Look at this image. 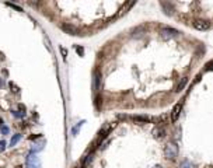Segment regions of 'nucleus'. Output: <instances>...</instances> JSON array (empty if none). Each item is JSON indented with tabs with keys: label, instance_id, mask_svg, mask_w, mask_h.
Listing matches in <instances>:
<instances>
[{
	"label": "nucleus",
	"instance_id": "nucleus-1",
	"mask_svg": "<svg viewBox=\"0 0 213 168\" xmlns=\"http://www.w3.org/2000/svg\"><path fill=\"white\" fill-rule=\"evenodd\" d=\"M177 156H178V146H177V143L174 142L167 143L164 147V157L167 160H175Z\"/></svg>",
	"mask_w": 213,
	"mask_h": 168
},
{
	"label": "nucleus",
	"instance_id": "nucleus-2",
	"mask_svg": "<svg viewBox=\"0 0 213 168\" xmlns=\"http://www.w3.org/2000/svg\"><path fill=\"white\" fill-rule=\"evenodd\" d=\"M25 167L27 168H42V162L36 154L30 153L25 157Z\"/></svg>",
	"mask_w": 213,
	"mask_h": 168
},
{
	"label": "nucleus",
	"instance_id": "nucleus-3",
	"mask_svg": "<svg viewBox=\"0 0 213 168\" xmlns=\"http://www.w3.org/2000/svg\"><path fill=\"white\" fill-rule=\"evenodd\" d=\"M178 31L177 30H174V28H168V27H165V28H163L161 31H160V38L163 39V41H170V39H173V38H175L177 35H178Z\"/></svg>",
	"mask_w": 213,
	"mask_h": 168
},
{
	"label": "nucleus",
	"instance_id": "nucleus-4",
	"mask_svg": "<svg viewBox=\"0 0 213 168\" xmlns=\"http://www.w3.org/2000/svg\"><path fill=\"white\" fill-rule=\"evenodd\" d=\"M193 27L198 31H207L210 30V21L209 20H195L193 21Z\"/></svg>",
	"mask_w": 213,
	"mask_h": 168
},
{
	"label": "nucleus",
	"instance_id": "nucleus-5",
	"mask_svg": "<svg viewBox=\"0 0 213 168\" xmlns=\"http://www.w3.org/2000/svg\"><path fill=\"white\" fill-rule=\"evenodd\" d=\"M60 28L66 34H69V35H78V34H80V30H78L76 25H73V24H66V22H64V24L60 25Z\"/></svg>",
	"mask_w": 213,
	"mask_h": 168
},
{
	"label": "nucleus",
	"instance_id": "nucleus-6",
	"mask_svg": "<svg viewBox=\"0 0 213 168\" xmlns=\"http://www.w3.org/2000/svg\"><path fill=\"white\" fill-rule=\"evenodd\" d=\"M182 106H184V102H178V104L174 105L173 111H171V120H173V122H175V120L179 118V114H181V111H182Z\"/></svg>",
	"mask_w": 213,
	"mask_h": 168
},
{
	"label": "nucleus",
	"instance_id": "nucleus-7",
	"mask_svg": "<svg viewBox=\"0 0 213 168\" xmlns=\"http://www.w3.org/2000/svg\"><path fill=\"white\" fill-rule=\"evenodd\" d=\"M130 119L136 123H146V122L153 120V118L149 116V115H135V116H130Z\"/></svg>",
	"mask_w": 213,
	"mask_h": 168
},
{
	"label": "nucleus",
	"instance_id": "nucleus-8",
	"mask_svg": "<svg viewBox=\"0 0 213 168\" xmlns=\"http://www.w3.org/2000/svg\"><path fill=\"white\" fill-rule=\"evenodd\" d=\"M101 87V73L100 70H94V80H92V88L98 90Z\"/></svg>",
	"mask_w": 213,
	"mask_h": 168
},
{
	"label": "nucleus",
	"instance_id": "nucleus-9",
	"mask_svg": "<svg viewBox=\"0 0 213 168\" xmlns=\"http://www.w3.org/2000/svg\"><path fill=\"white\" fill-rule=\"evenodd\" d=\"M44 146H45V140H42V142H39V143H34L32 147H31V153L32 154L39 153V151L44 148Z\"/></svg>",
	"mask_w": 213,
	"mask_h": 168
},
{
	"label": "nucleus",
	"instance_id": "nucleus-10",
	"mask_svg": "<svg viewBox=\"0 0 213 168\" xmlns=\"http://www.w3.org/2000/svg\"><path fill=\"white\" fill-rule=\"evenodd\" d=\"M84 123H86V120H80V122H78L77 125H76L74 128L72 129V134H73V136H76V134H77V132L80 130V128H81V126L84 125Z\"/></svg>",
	"mask_w": 213,
	"mask_h": 168
},
{
	"label": "nucleus",
	"instance_id": "nucleus-11",
	"mask_svg": "<svg viewBox=\"0 0 213 168\" xmlns=\"http://www.w3.org/2000/svg\"><path fill=\"white\" fill-rule=\"evenodd\" d=\"M20 139H21V134H20V133L14 134V136L11 137V140H10V146H11V147H13V146H16L17 143L20 142Z\"/></svg>",
	"mask_w": 213,
	"mask_h": 168
},
{
	"label": "nucleus",
	"instance_id": "nucleus-12",
	"mask_svg": "<svg viewBox=\"0 0 213 168\" xmlns=\"http://www.w3.org/2000/svg\"><path fill=\"white\" fill-rule=\"evenodd\" d=\"M179 168H195V165H193L192 162H189V161H184V162H181Z\"/></svg>",
	"mask_w": 213,
	"mask_h": 168
},
{
	"label": "nucleus",
	"instance_id": "nucleus-13",
	"mask_svg": "<svg viewBox=\"0 0 213 168\" xmlns=\"http://www.w3.org/2000/svg\"><path fill=\"white\" fill-rule=\"evenodd\" d=\"M187 81H188V78H187V77H184V78H182V80H181V83H179L178 86H177V91H181V90L184 88V86H185V84H187Z\"/></svg>",
	"mask_w": 213,
	"mask_h": 168
},
{
	"label": "nucleus",
	"instance_id": "nucleus-14",
	"mask_svg": "<svg viewBox=\"0 0 213 168\" xmlns=\"http://www.w3.org/2000/svg\"><path fill=\"white\" fill-rule=\"evenodd\" d=\"M0 130H2L3 134H8V128L4 125V123H2V125H0Z\"/></svg>",
	"mask_w": 213,
	"mask_h": 168
},
{
	"label": "nucleus",
	"instance_id": "nucleus-15",
	"mask_svg": "<svg viewBox=\"0 0 213 168\" xmlns=\"http://www.w3.org/2000/svg\"><path fill=\"white\" fill-rule=\"evenodd\" d=\"M13 115H14L16 118H24V116H25L24 112H20V111H13Z\"/></svg>",
	"mask_w": 213,
	"mask_h": 168
},
{
	"label": "nucleus",
	"instance_id": "nucleus-16",
	"mask_svg": "<svg viewBox=\"0 0 213 168\" xmlns=\"http://www.w3.org/2000/svg\"><path fill=\"white\" fill-rule=\"evenodd\" d=\"M154 136H156V137H163V136H164V130H161V129L154 130Z\"/></svg>",
	"mask_w": 213,
	"mask_h": 168
},
{
	"label": "nucleus",
	"instance_id": "nucleus-17",
	"mask_svg": "<svg viewBox=\"0 0 213 168\" xmlns=\"http://www.w3.org/2000/svg\"><path fill=\"white\" fill-rule=\"evenodd\" d=\"M4 148H6V142L0 140V151H4Z\"/></svg>",
	"mask_w": 213,
	"mask_h": 168
},
{
	"label": "nucleus",
	"instance_id": "nucleus-18",
	"mask_svg": "<svg viewBox=\"0 0 213 168\" xmlns=\"http://www.w3.org/2000/svg\"><path fill=\"white\" fill-rule=\"evenodd\" d=\"M76 50H77V53H80V56H83V55H84V50H83V48H80V46H76Z\"/></svg>",
	"mask_w": 213,
	"mask_h": 168
},
{
	"label": "nucleus",
	"instance_id": "nucleus-19",
	"mask_svg": "<svg viewBox=\"0 0 213 168\" xmlns=\"http://www.w3.org/2000/svg\"><path fill=\"white\" fill-rule=\"evenodd\" d=\"M7 6H10V7H13V8H16L17 11H21V8L18 7V6H16V4H11V3H7Z\"/></svg>",
	"mask_w": 213,
	"mask_h": 168
},
{
	"label": "nucleus",
	"instance_id": "nucleus-20",
	"mask_svg": "<svg viewBox=\"0 0 213 168\" xmlns=\"http://www.w3.org/2000/svg\"><path fill=\"white\" fill-rule=\"evenodd\" d=\"M210 66H212V62H209V63L206 64V69H205V70H206V72H209V70H210Z\"/></svg>",
	"mask_w": 213,
	"mask_h": 168
},
{
	"label": "nucleus",
	"instance_id": "nucleus-21",
	"mask_svg": "<svg viewBox=\"0 0 213 168\" xmlns=\"http://www.w3.org/2000/svg\"><path fill=\"white\" fill-rule=\"evenodd\" d=\"M3 86V80H2V78H0V87H2Z\"/></svg>",
	"mask_w": 213,
	"mask_h": 168
},
{
	"label": "nucleus",
	"instance_id": "nucleus-22",
	"mask_svg": "<svg viewBox=\"0 0 213 168\" xmlns=\"http://www.w3.org/2000/svg\"><path fill=\"white\" fill-rule=\"evenodd\" d=\"M16 168H22V167H20V165H18V167H16Z\"/></svg>",
	"mask_w": 213,
	"mask_h": 168
}]
</instances>
